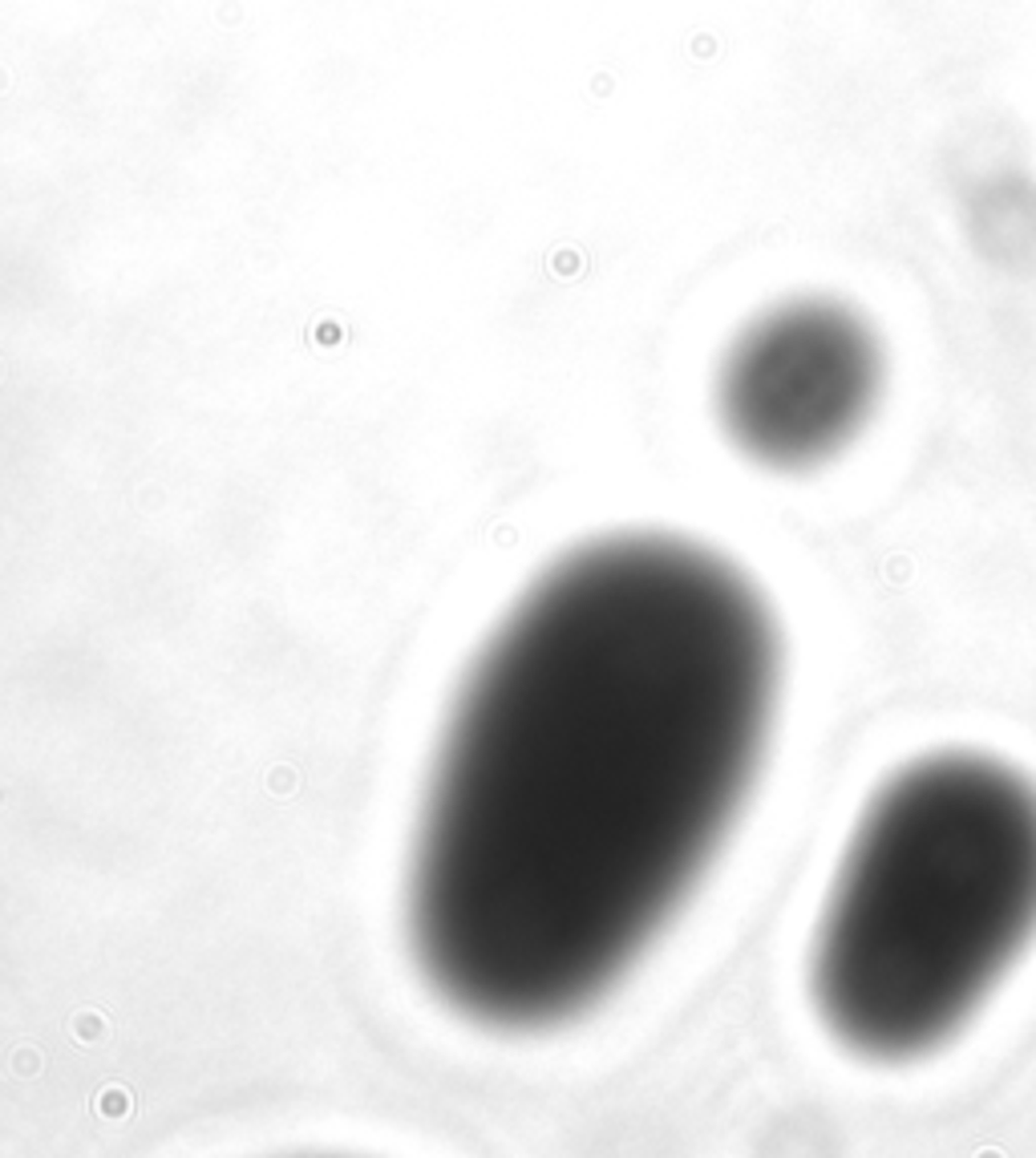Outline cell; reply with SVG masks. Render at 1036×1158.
<instances>
[{"mask_svg": "<svg viewBox=\"0 0 1036 1158\" xmlns=\"http://www.w3.org/2000/svg\"><path fill=\"white\" fill-rule=\"evenodd\" d=\"M773 705V620L737 568L668 535L559 560L438 750L409 875L434 989L495 1029L591 1009L705 875Z\"/></svg>", "mask_w": 1036, "mask_h": 1158, "instance_id": "6da1fadb", "label": "cell"}, {"mask_svg": "<svg viewBox=\"0 0 1036 1158\" xmlns=\"http://www.w3.org/2000/svg\"><path fill=\"white\" fill-rule=\"evenodd\" d=\"M1036 936V790L943 754L867 811L814 944V1005L871 1061L920 1057L984 1005Z\"/></svg>", "mask_w": 1036, "mask_h": 1158, "instance_id": "7a4b0ae2", "label": "cell"}, {"mask_svg": "<svg viewBox=\"0 0 1036 1158\" xmlns=\"http://www.w3.org/2000/svg\"><path fill=\"white\" fill-rule=\"evenodd\" d=\"M879 393L875 329L842 300L802 296L761 313L725 352L717 417L749 462L802 474L867 430Z\"/></svg>", "mask_w": 1036, "mask_h": 1158, "instance_id": "3957f363", "label": "cell"}]
</instances>
